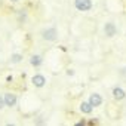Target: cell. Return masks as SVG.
Wrapping results in <instances>:
<instances>
[{
  "label": "cell",
  "mask_w": 126,
  "mask_h": 126,
  "mask_svg": "<svg viewBox=\"0 0 126 126\" xmlns=\"http://www.w3.org/2000/svg\"><path fill=\"white\" fill-rule=\"evenodd\" d=\"M74 6L80 12H86L92 9V0H74Z\"/></svg>",
  "instance_id": "obj_1"
},
{
  "label": "cell",
  "mask_w": 126,
  "mask_h": 126,
  "mask_svg": "<svg viewBox=\"0 0 126 126\" xmlns=\"http://www.w3.org/2000/svg\"><path fill=\"white\" fill-rule=\"evenodd\" d=\"M21 59H22V55H21V53H14V55L11 56V61L14 62V64H18Z\"/></svg>",
  "instance_id": "obj_10"
},
{
  "label": "cell",
  "mask_w": 126,
  "mask_h": 126,
  "mask_svg": "<svg viewBox=\"0 0 126 126\" xmlns=\"http://www.w3.org/2000/svg\"><path fill=\"white\" fill-rule=\"evenodd\" d=\"M67 74H68V76H73V74H74V71H73V70H68V71H67Z\"/></svg>",
  "instance_id": "obj_12"
},
{
  "label": "cell",
  "mask_w": 126,
  "mask_h": 126,
  "mask_svg": "<svg viewBox=\"0 0 126 126\" xmlns=\"http://www.w3.org/2000/svg\"><path fill=\"white\" fill-rule=\"evenodd\" d=\"M3 99H5V105H8V107H14L16 104V95H14V94H6L3 96Z\"/></svg>",
  "instance_id": "obj_6"
},
{
  "label": "cell",
  "mask_w": 126,
  "mask_h": 126,
  "mask_svg": "<svg viewBox=\"0 0 126 126\" xmlns=\"http://www.w3.org/2000/svg\"><path fill=\"white\" fill-rule=\"evenodd\" d=\"M42 62H43V58H42L40 55H33L31 59H30V64H31L33 67H39V65H42Z\"/></svg>",
  "instance_id": "obj_8"
},
{
  "label": "cell",
  "mask_w": 126,
  "mask_h": 126,
  "mask_svg": "<svg viewBox=\"0 0 126 126\" xmlns=\"http://www.w3.org/2000/svg\"><path fill=\"white\" fill-rule=\"evenodd\" d=\"M92 108H94V107H92L89 102H82V104H80V110H82L83 113H86V114H89V113L92 111Z\"/></svg>",
  "instance_id": "obj_9"
},
{
  "label": "cell",
  "mask_w": 126,
  "mask_h": 126,
  "mask_svg": "<svg viewBox=\"0 0 126 126\" xmlns=\"http://www.w3.org/2000/svg\"><path fill=\"white\" fill-rule=\"evenodd\" d=\"M125 91L122 89V88H114L113 89V96H114V99H117V101H120V99H123L125 98Z\"/></svg>",
  "instance_id": "obj_7"
},
{
  "label": "cell",
  "mask_w": 126,
  "mask_h": 126,
  "mask_svg": "<svg viewBox=\"0 0 126 126\" xmlns=\"http://www.w3.org/2000/svg\"><path fill=\"white\" fill-rule=\"evenodd\" d=\"M104 33H105L107 37H114L116 33H117V28H116V25L113 22H107L104 25Z\"/></svg>",
  "instance_id": "obj_3"
},
{
  "label": "cell",
  "mask_w": 126,
  "mask_h": 126,
  "mask_svg": "<svg viewBox=\"0 0 126 126\" xmlns=\"http://www.w3.org/2000/svg\"><path fill=\"white\" fill-rule=\"evenodd\" d=\"M122 74H123V76H126V67H125V68L122 70Z\"/></svg>",
  "instance_id": "obj_13"
},
{
  "label": "cell",
  "mask_w": 126,
  "mask_h": 126,
  "mask_svg": "<svg viewBox=\"0 0 126 126\" xmlns=\"http://www.w3.org/2000/svg\"><path fill=\"white\" fill-rule=\"evenodd\" d=\"M31 82H33V85H34L36 88H43L45 83H46V79H45L42 74H36V76H33Z\"/></svg>",
  "instance_id": "obj_4"
},
{
  "label": "cell",
  "mask_w": 126,
  "mask_h": 126,
  "mask_svg": "<svg viewBox=\"0 0 126 126\" xmlns=\"http://www.w3.org/2000/svg\"><path fill=\"white\" fill-rule=\"evenodd\" d=\"M12 2H18V0H12Z\"/></svg>",
  "instance_id": "obj_14"
},
{
  "label": "cell",
  "mask_w": 126,
  "mask_h": 126,
  "mask_svg": "<svg viewBox=\"0 0 126 126\" xmlns=\"http://www.w3.org/2000/svg\"><path fill=\"white\" fill-rule=\"evenodd\" d=\"M88 102H89L92 107H99V105L102 104V98H101V95H99V94H92Z\"/></svg>",
  "instance_id": "obj_5"
},
{
  "label": "cell",
  "mask_w": 126,
  "mask_h": 126,
  "mask_svg": "<svg viewBox=\"0 0 126 126\" xmlns=\"http://www.w3.org/2000/svg\"><path fill=\"white\" fill-rule=\"evenodd\" d=\"M3 107H5V99H3V96H0V110Z\"/></svg>",
  "instance_id": "obj_11"
},
{
  "label": "cell",
  "mask_w": 126,
  "mask_h": 126,
  "mask_svg": "<svg viewBox=\"0 0 126 126\" xmlns=\"http://www.w3.org/2000/svg\"><path fill=\"white\" fill-rule=\"evenodd\" d=\"M42 36H43V39H45V40H47V42H53V40L56 39L58 33H56V28L50 27V28H46V30L42 33Z\"/></svg>",
  "instance_id": "obj_2"
}]
</instances>
